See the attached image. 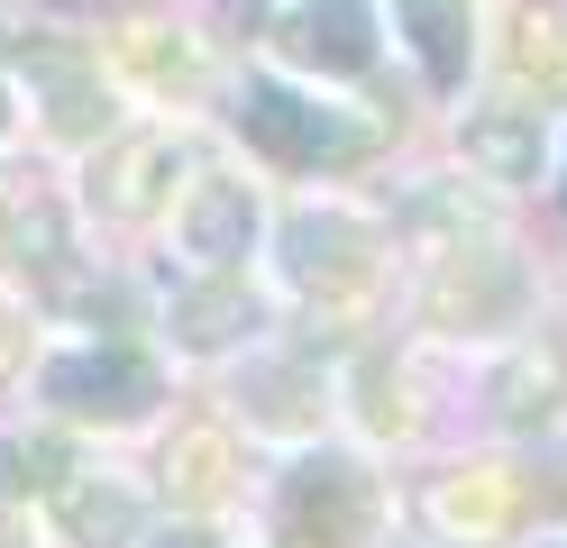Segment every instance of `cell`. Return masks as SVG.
Instances as JSON below:
<instances>
[{"instance_id": "13", "label": "cell", "mask_w": 567, "mask_h": 548, "mask_svg": "<svg viewBox=\"0 0 567 548\" xmlns=\"http://www.w3.org/2000/svg\"><path fill=\"white\" fill-rule=\"evenodd\" d=\"M229 430H184L165 448V494H184V503H220L229 494Z\"/></svg>"}, {"instance_id": "11", "label": "cell", "mask_w": 567, "mask_h": 548, "mask_svg": "<svg viewBox=\"0 0 567 548\" xmlns=\"http://www.w3.org/2000/svg\"><path fill=\"white\" fill-rule=\"evenodd\" d=\"M467 165H485L494 183H530V174H540V128H530L522 110L467 120Z\"/></svg>"}, {"instance_id": "7", "label": "cell", "mask_w": 567, "mask_h": 548, "mask_svg": "<svg viewBox=\"0 0 567 548\" xmlns=\"http://www.w3.org/2000/svg\"><path fill=\"white\" fill-rule=\"evenodd\" d=\"M19 64H28V83L47 92V128H55V137H92L101 83H92L83 46H64V37H19Z\"/></svg>"}, {"instance_id": "24", "label": "cell", "mask_w": 567, "mask_h": 548, "mask_svg": "<svg viewBox=\"0 0 567 548\" xmlns=\"http://www.w3.org/2000/svg\"><path fill=\"white\" fill-rule=\"evenodd\" d=\"M156 548H210V539H202V530H165Z\"/></svg>"}, {"instance_id": "10", "label": "cell", "mask_w": 567, "mask_h": 548, "mask_svg": "<svg viewBox=\"0 0 567 548\" xmlns=\"http://www.w3.org/2000/svg\"><path fill=\"white\" fill-rule=\"evenodd\" d=\"M55 521L74 548H120L137 530V503L120 485H92V475H74V485H55Z\"/></svg>"}, {"instance_id": "25", "label": "cell", "mask_w": 567, "mask_h": 548, "mask_svg": "<svg viewBox=\"0 0 567 548\" xmlns=\"http://www.w3.org/2000/svg\"><path fill=\"white\" fill-rule=\"evenodd\" d=\"M0 128H10V83H0Z\"/></svg>"}, {"instance_id": "22", "label": "cell", "mask_w": 567, "mask_h": 548, "mask_svg": "<svg viewBox=\"0 0 567 548\" xmlns=\"http://www.w3.org/2000/svg\"><path fill=\"white\" fill-rule=\"evenodd\" d=\"M19 210H28V201L10 193V183H0V229H19Z\"/></svg>"}, {"instance_id": "17", "label": "cell", "mask_w": 567, "mask_h": 548, "mask_svg": "<svg viewBox=\"0 0 567 548\" xmlns=\"http://www.w3.org/2000/svg\"><path fill=\"white\" fill-rule=\"evenodd\" d=\"M120 55L147 73L156 92H193V83H202V55H193L174 28H147V19H137V28H120Z\"/></svg>"}, {"instance_id": "15", "label": "cell", "mask_w": 567, "mask_h": 548, "mask_svg": "<svg viewBox=\"0 0 567 548\" xmlns=\"http://www.w3.org/2000/svg\"><path fill=\"white\" fill-rule=\"evenodd\" d=\"M247 320H257L247 283H202V292H184V302H174V339H184V348H229Z\"/></svg>"}, {"instance_id": "3", "label": "cell", "mask_w": 567, "mask_h": 548, "mask_svg": "<svg viewBox=\"0 0 567 548\" xmlns=\"http://www.w3.org/2000/svg\"><path fill=\"white\" fill-rule=\"evenodd\" d=\"M284 275H293L321 311H339V302H358L375 283V238L348 210H302L293 229H284Z\"/></svg>"}, {"instance_id": "18", "label": "cell", "mask_w": 567, "mask_h": 548, "mask_svg": "<svg viewBox=\"0 0 567 548\" xmlns=\"http://www.w3.org/2000/svg\"><path fill=\"white\" fill-rule=\"evenodd\" d=\"M513 73H522V83H540V92L567 83V19L558 10H522L513 19Z\"/></svg>"}, {"instance_id": "20", "label": "cell", "mask_w": 567, "mask_h": 548, "mask_svg": "<svg viewBox=\"0 0 567 548\" xmlns=\"http://www.w3.org/2000/svg\"><path fill=\"white\" fill-rule=\"evenodd\" d=\"M358 393H367V421H375V430H403V375L358 365Z\"/></svg>"}, {"instance_id": "2", "label": "cell", "mask_w": 567, "mask_h": 548, "mask_svg": "<svg viewBox=\"0 0 567 548\" xmlns=\"http://www.w3.org/2000/svg\"><path fill=\"white\" fill-rule=\"evenodd\" d=\"M238 128L257 137L275 165H348V156H367V146H375L367 120H348V110H321V101H302V92H284V83H247Z\"/></svg>"}, {"instance_id": "6", "label": "cell", "mask_w": 567, "mask_h": 548, "mask_svg": "<svg viewBox=\"0 0 567 548\" xmlns=\"http://www.w3.org/2000/svg\"><path fill=\"white\" fill-rule=\"evenodd\" d=\"M174 137H120V146H101V165H92V201L111 210V219H147L165 201V183H174Z\"/></svg>"}, {"instance_id": "1", "label": "cell", "mask_w": 567, "mask_h": 548, "mask_svg": "<svg viewBox=\"0 0 567 548\" xmlns=\"http://www.w3.org/2000/svg\"><path fill=\"white\" fill-rule=\"evenodd\" d=\"M275 530H284V548H367V530H375V485H367L348 457H302L293 475H284Z\"/></svg>"}, {"instance_id": "16", "label": "cell", "mask_w": 567, "mask_h": 548, "mask_svg": "<svg viewBox=\"0 0 567 548\" xmlns=\"http://www.w3.org/2000/svg\"><path fill=\"white\" fill-rule=\"evenodd\" d=\"M403 28H412L421 64H431V83H457V73H467V10H457V0H403Z\"/></svg>"}, {"instance_id": "14", "label": "cell", "mask_w": 567, "mask_h": 548, "mask_svg": "<svg viewBox=\"0 0 567 548\" xmlns=\"http://www.w3.org/2000/svg\"><path fill=\"white\" fill-rule=\"evenodd\" d=\"M440 266H449L440 292H431V311H440V320H504V311H513V292H522L504 256H476V283L457 275V256H440Z\"/></svg>"}, {"instance_id": "4", "label": "cell", "mask_w": 567, "mask_h": 548, "mask_svg": "<svg viewBox=\"0 0 567 548\" xmlns=\"http://www.w3.org/2000/svg\"><path fill=\"white\" fill-rule=\"evenodd\" d=\"M47 393L64 412H83V421H128V412L156 402V365L137 348H83V356H64L47 375Z\"/></svg>"}, {"instance_id": "12", "label": "cell", "mask_w": 567, "mask_h": 548, "mask_svg": "<svg viewBox=\"0 0 567 548\" xmlns=\"http://www.w3.org/2000/svg\"><path fill=\"white\" fill-rule=\"evenodd\" d=\"M558 393H567V348H522L504 365V384H494V402H504V421H549L558 412Z\"/></svg>"}, {"instance_id": "8", "label": "cell", "mask_w": 567, "mask_h": 548, "mask_svg": "<svg viewBox=\"0 0 567 548\" xmlns=\"http://www.w3.org/2000/svg\"><path fill=\"white\" fill-rule=\"evenodd\" d=\"M513 511H522V485L504 466H457L431 485V521L449 539H494V530H513Z\"/></svg>"}, {"instance_id": "19", "label": "cell", "mask_w": 567, "mask_h": 548, "mask_svg": "<svg viewBox=\"0 0 567 548\" xmlns=\"http://www.w3.org/2000/svg\"><path fill=\"white\" fill-rule=\"evenodd\" d=\"M247 402H257L266 430H311V412H321V393H311L302 365H275V375H257V384H247Z\"/></svg>"}, {"instance_id": "9", "label": "cell", "mask_w": 567, "mask_h": 548, "mask_svg": "<svg viewBox=\"0 0 567 548\" xmlns=\"http://www.w3.org/2000/svg\"><path fill=\"white\" fill-rule=\"evenodd\" d=\"M247 238H257V201H247V183H202V193L184 201V247L202 256L210 275H229Z\"/></svg>"}, {"instance_id": "5", "label": "cell", "mask_w": 567, "mask_h": 548, "mask_svg": "<svg viewBox=\"0 0 567 548\" xmlns=\"http://www.w3.org/2000/svg\"><path fill=\"white\" fill-rule=\"evenodd\" d=\"M275 46L293 64H311V73H367L375 64V19L358 10V0H302Z\"/></svg>"}, {"instance_id": "23", "label": "cell", "mask_w": 567, "mask_h": 548, "mask_svg": "<svg viewBox=\"0 0 567 548\" xmlns=\"http://www.w3.org/2000/svg\"><path fill=\"white\" fill-rule=\"evenodd\" d=\"M19 466H28L19 448H0V494H10V485H19Z\"/></svg>"}, {"instance_id": "21", "label": "cell", "mask_w": 567, "mask_h": 548, "mask_svg": "<svg viewBox=\"0 0 567 548\" xmlns=\"http://www.w3.org/2000/svg\"><path fill=\"white\" fill-rule=\"evenodd\" d=\"M19 348H28V320H19L10 302H0V375H10V365H19Z\"/></svg>"}]
</instances>
